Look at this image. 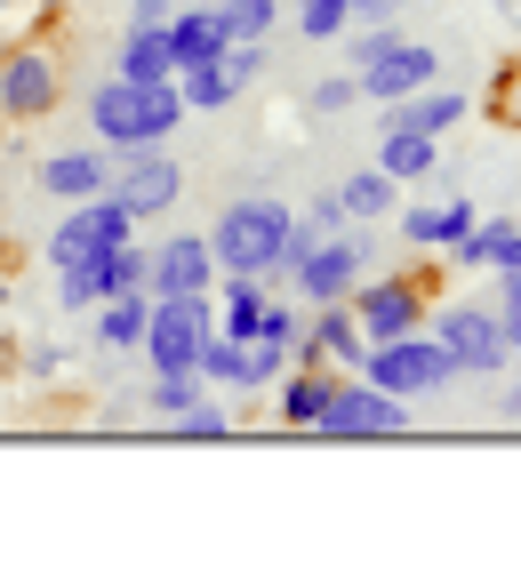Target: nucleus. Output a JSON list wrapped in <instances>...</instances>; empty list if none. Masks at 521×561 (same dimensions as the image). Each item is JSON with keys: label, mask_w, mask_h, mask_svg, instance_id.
Returning <instances> with one entry per match:
<instances>
[{"label": "nucleus", "mask_w": 521, "mask_h": 561, "mask_svg": "<svg viewBox=\"0 0 521 561\" xmlns=\"http://www.w3.org/2000/svg\"><path fill=\"white\" fill-rule=\"evenodd\" d=\"M177 121H185V96H177V81H121V72H113V81L89 89V129L113 145V161L169 145Z\"/></svg>", "instance_id": "obj_1"}, {"label": "nucleus", "mask_w": 521, "mask_h": 561, "mask_svg": "<svg viewBox=\"0 0 521 561\" xmlns=\"http://www.w3.org/2000/svg\"><path fill=\"white\" fill-rule=\"evenodd\" d=\"M290 233H297L290 201L249 193V201H225V209H217V225H208V257H217V273H265V289H281Z\"/></svg>", "instance_id": "obj_2"}, {"label": "nucleus", "mask_w": 521, "mask_h": 561, "mask_svg": "<svg viewBox=\"0 0 521 561\" xmlns=\"http://www.w3.org/2000/svg\"><path fill=\"white\" fill-rule=\"evenodd\" d=\"M353 377H370V386L394 393V401H426L441 386H457V362H450V345H441L433 329H409V337H394V345H370Z\"/></svg>", "instance_id": "obj_3"}, {"label": "nucleus", "mask_w": 521, "mask_h": 561, "mask_svg": "<svg viewBox=\"0 0 521 561\" xmlns=\"http://www.w3.org/2000/svg\"><path fill=\"white\" fill-rule=\"evenodd\" d=\"M426 329H433L441 345H450L457 377H498V369L513 362L498 305H465V297H450V305H433V313H426Z\"/></svg>", "instance_id": "obj_4"}, {"label": "nucleus", "mask_w": 521, "mask_h": 561, "mask_svg": "<svg viewBox=\"0 0 521 561\" xmlns=\"http://www.w3.org/2000/svg\"><path fill=\"white\" fill-rule=\"evenodd\" d=\"M313 433L321 442H394V433H409V401L394 393H377L370 377H337V393H329V410L313 417Z\"/></svg>", "instance_id": "obj_5"}, {"label": "nucleus", "mask_w": 521, "mask_h": 561, "mask_svg": "<svg viewBox=\"0 0 521 561\" xmlns=\"http://www.w3.org/2000/svg\"><path fill=\"white\" fill-rule=\"evenodd\" d=\"M361 273H370V241H361V233H321V241H305L290 257L281 280H290L305 305H337V297L361 289Z\"/></svg>", "instance_id": "obj_6"}, {"label": "nucleus", "mask_w": 521, "mask_h": 561, "mask_svg": "<svg viewBox=\"0 0 521 561\" xmlns=\"http://www.w3.org/2000/svg\"><path fill=\"white\" fill-rule=\"evenodd\" d=\"M346 305H353V321H361V337H370V345H394V337H409V329H426V313H433V297H426V280H417V273L361 280Z\"/></svg>", "instance_id": "obj_7"}, {"label": "nucleus", "mask_w": 521, "mask_h": 561, "mask_svg": "<svg viewBox=\"0 0 521 561\" xmlns=\"http://www.w3.org/2000/svg\"><path fill=\"white\" fill-rule=\"evenodd\" d=\"M208 329H217V313H208V289H201V297H152L137 345H145L152 369H193V353H201Z\"/></svg>", "instance_id": "obj_8"}, {"label": "nucleus", "mask_w": 521, "mask_h": 561, "mask_svg": "<svg viewBox=\"0 0 521 561\" xmlns=\"http://www.w3.org/2000/svg\"><path fill=\"white\" fill-rule=\"evenodd\" d=\"M128 233H137V217H128L113 193L72 201V217L57 225V233H48V265H57V273H72V265H89L97 249H113V241H128Z\"/></svg>", "instance_id": "obj_9"}, {"label": "nucleus", "mask_w": 521, "mask_h": 561, "mask_svg": "<svg viewBox=\"0 0 521 561\" xmlns=\"http://www.w3.org/2000/svg\"><path fill=\"white\" fill-rule=\"evenodd\" d=\"M361 353H370V337H361V321H353V305H346V297L321 305L313 321L290 329V369H313V362H329V369H361Z\"/></svg>", "instance_id": "obj_10"}, {"label": "nucleus", "mask_w": 521, "mask_h": 561, "mask_svg": "<svg viewBox=\"0 0 521 561\" xmlns=\"http://www.w3.org/2000/svg\"><path fill=\"white\" fill-rule=\"evenodd\" d=\"M104 193H113L128 217H161V209H177V193H185V169L152 145V152H128V161L104 176Z\"/></svg>", "instance_id": "obj_11"}, {"label": "nucleus", "mask_w": 521, "mask_h": 561, "mask_svg": "<svg viewBox=\"0 0 521 561\" xmlns=\"http://www.w3.org/2000/svg\"><path fill=\"white\" fill-rule=\"evenodd\" d=\"M0 113L9 121H48L57 113V57H48V48H9V57H0Z\"/></svg>", "instance_id": "obj_12"}, {"label": "nucleus", "mask_w": 521, "mask_h": 561, "mask_svg": "<svg viewBox=\"0 0 521 561\" xmlns=\"http://www.w3.org/2000/svg\"><path fill=\"white\" fill-rule=\"evenodd\" d=\"M201 289H217L208 233H177L161 249H145V297H201Z\"/></svg>", "instance_id": "obj_13"}, {"label": "nucleus", "mask_w": 521, "mask_h": 561, "mask_svg": "<svg viewBox=\"0 0 521 561\" xmlns=\"http://www.w3.org/2000/svg\"><path fill=\"white\" fill-rule=\"evenodd\" d=\"M426 81H441V57H433L426 41H394L385 57L353 65V89H361V105H394V96L426 89Z\"/></svg>", "instance_id": "obj_14"}, {"label": "nucleus", "mask_w": 521, "mask_h": 561, "mask_svg": "<svg viewBox=\"0 0 521 561\" xmlns=\"http://www.w3.org/2000/svg\"><path fill=\"white\" fill-rule=\"evenodd\" d=\"M450 265H474V273L521 265V225H513V217H474V225L450 241Z\"/></svg>", "instance_id": "obj_15"}, {"label": "nucleus", "mask_w": 521, "mask_h": 561, "mask_svg": "<svg viewBox=\"0 0 521 561\" xmlns=\"http://www.w3.org/2000/svg\"><path fill=\"white\" fill-rule=\"evenodd\" d=\"M377 169L394 176V185H426V176H441V137H426V129H377Z\"/></svg>", "instance_id": "obj_16"}, {"label": "nucleus", "mask_w": 521, "mask_h": 561, "mask_svg": "<svg viewBox=\"0 0 521 561\" xmlns=\"http://www.w3.org/2000/svg\"><path fill=\"white\" fill-rule=\"evenodd\" d=\"M169 48H177V72H185V65H208V57H225V24H217V9H201V0H177V16H169Z\"/></svg>", "instance_id": "obj_17"}, {"label": "nucleus", "mask_w": 521, "mask_h": 561, "mask_svg": "<svg viewBox=\"0 0 521 561\" xmlns=\"http://www.w3.org/2000/svg\"><path fill=\"white\" fill-rule=\"evenodd\" d=\"M121 81H177V48H169V24H128L121 41Z\"/></svg>", "instance_id": "obj_18"}, {"label": "nucleus", "mask_w": 521, "mask_h": 561, "mask_svg": "<svg viewBox=\"0 0 521 561\" xmlns=\"http://www.w3.org/2000/svg\"><path fill=\"white\" fill-rule=\"evenodd\" d=\"M465 225H474V209H465L457 193H441V201H426V209H401V241L409 249H450Z\"/></svg>", "instance_id": "obj_19"}, {"label": "nucleus", "mask_w": 521, "mask_h": 561, "mask_svg": "<svg viewBox=\"0 0 521 561\" xmlns=\"http://www.w3.org/2000/svg\"><path fill=\"white\" fill-rule=\"evenodd\" d=\"M337 209H346L353 225H377V217H394V209H401V185L370 161V169H353L346 185H337Z\"/></svg>", "instance_id": "obj_20"}, {"label": "nucleus", "mask_w": 521, "mask_h": 561, "mask_svg": "<svg viewBox=\"0 0 521 561\" xmlns=\"http://www.w3.org/2000/svg\"><path fill=\"white\" fill-rule=\"evenodd\" d=\"M104 176H113V169H104V152H48V161H41V185L57 201H97Z\"/></svg>", "instance_id": "obj_21"}, {"label": "nucleus", "mask_w": 521, "mask_h": 561, "mask_svg": "<svg viewBox=\"0 0 521 561\" xmlns=\"http://www.w3.org/2000/svg\"><path fill=\"white\" fill-rule=\"evenodd\" d=\"M337 377H346V369H329V362H313L305 377H281V425L313 433V417H321L329 393H337Z\"/></svg>", "instance_id": "obj_22"}, {"label": "nucleus", "mask_w": 521, "mask_h": 561, "mask_svg": "<svg viewBox=\"0 0 521 561\" xmlns=\"http://www.w3.org/2000/svg\"><path fill=\"white\" fill-rule=\"evenodd\" d=\"M145 313H152V297H145V289H113V297H97V345H104V353L137 345V337H145Z\"/></svg>", "instance_id": "obj_23"}, {"label": "nucleus", "mask_w": 521, "mask_h": 561, "mask_svg": "<svg viewBox=\"0 0 521 561\" xmlns=\"http://www.w3.org/2000/svg\"><path fill=\"white\" fill-rule=\"evenodd\" d=\"M177 96H185V113H225L241 89H233V72L208 57V65H185V72H177Z\"/></svg>", "instance_id": "obj_24"}, {"label": "nucleus", "mask_w": 521, "mask_h": 561, "mask_svg": "<svg viewBox=\"0 0 521 561\" xmlns=\"http://www.w3.org/2000/svg\"><path fill=\"white\" fill-rule=\"evenodd\" d=\"M217 24H225V41H265L281 24V0H217Z\"/></svg>", "instance_id": "obj_25"}, {"label": "nucleus", "mask_w": 521, "mask_h": 561, "mask_svg": "<svg viewBox=\"0 0 521 561\" xmlns=\"http://www.w3.org/2000/svg\"><path fill=\"white\" fill-rule=\"evenodd\" d=\"M281 377H290V345H281V337H249L241 345V393L281 386Z\"/></svg>", "instance_id": "obj_26"}, {"label": "nucleus", "mask_w": 521, "mask_h": 561, "mask_svg": "<svg viewBox=\"0 0 521 561\" xmlns=\"http://www.w3.org/2000/svg\"><path fill=\"white\" fill-rule=\"evenodd\" d=\"M290 16H297L305 41H337L353 24V0H290Z\"/></svg>", "instance_id": "obj_27"}, {"label": "nucleus", "mask_w": 521, "mask_h": 561, "mask_svg": "<svg viewBox=\"0 0 521 561\" xmlns=\"http://www.w3.org/2000/svg\"><path fill=\"white\" fill-rule=\"evenodd\" d=\"M152 417H177L185 401H201V369H152Z\"/></svg>", "instance_id": "obj_28"}, {"label": "nucleus", "mask_w": 521, "mask_h": 561, "mask_svg": "<svg viewBox=\"0 0 521 561\" xmlns=\"http://www.w3.org/2000/svg\"><path fill=\"white\" fill-rule=\"evenodd\" d=\"M169 425H177V442H225V433H233V417L217 410V401H185Z\"/></svg>", "instance_id": "obj_29"}, {"label": "nucleus", "mask_w": 521, "mask_h": 561, "mask_svg": "<svg viewBox=\"0 0 521 561\" xmlns=\"http://www.w3.org/2000/svg\"><path fill=\"white\" fill-rule=\"evenodd\" d=\"M225 72H233V89H249V81H265V41H225V57H217Z\"/></svg>", "instance_id": "obj_30"}, {"label": "nucleus", "mask_w": 521, "mask_h": 561, "mask_svg": "<svg viewBox=\"0 0 521 561\" xmlns=\"http://www.w3.org/2000/svg\"><path fill=\"white\" fill-rule=\"evenodd\" d=\"M346 225V209H337V193H313L305 209H297V241H321V233H337Z\"/></svg>", "instance_id": "obj_31"}, {"label": "nucleus", "mask_w": 521, "mask_h": 561, "mask_svg": "<svg viewBox=\"0 0 521 561\" xmlns=\"http://www.w3.org/2000/svg\"><path fill=\"white\" fill-rule=\"evenodd\" d=\"M346 105H361L353 72H329V81H313V113H346Z\"/></svg>", "instance_id": "obj_32"}, {"label": "nucleus", "mask_w": 521, "mask_h": 561, "mask_svg": "<svg viewBox=\"0 0 521 561\" xmlns=\"http://www.w3.org/2000/svg\"><path fill=\"white\" fill-rule=\"evenodd\" d=\"M409 0H353V24H394Z\"/></svg>", "instance_id": "obj_33"}, {"label": "nucleus", "mask_w": 521, "mask_h": 561, "mask_svg": "<svg viewBox=\"0 0 521 561\" xmlns=\"http://www.w3.org/2000/svg\"><path fill=\"white\" fill-rule=\"evenodd\" d=\"M177 0H128V24H169Z\"/></svg>", "instance_id": "obj_34"}, {"label": "nucleus", "mask_w": 521, "mask_h": 561, "mask_svg": "<svg viewBox=\"0 0 521 561\" xmlns=\"http://www.w3.org/2000/svg\"><path fill=\"white\" fill-rule=\"evenodd\" d=\"M498 321H506V345L521 353V305H513V313H498Z\"/></svg>", "instance_id": "obj_35"}, {"label": "nucleus", "mask_w": 521, "mask_h": 561, "mask_svg": "<svg viewBox=\"0 0 521 561\" xmlns=\"http://www.w3.org/2000/svg\"><path fill=\"white\" fill-rule=\"evenodd\" d=\"M498 410H506V417H521V377H513V386H506V401H498Z\"/></svg>", "instance_id": "obj_36"}, {"label": "nucleus", "mask_w": 521, "mask_h": 561, "mask_svg": "<svg viewBox=\"0 0 521 561\" xmlns=\"http://www.w3.org/2000/svg\"><path fill=\"white\" fill-rule=\"evenodd\" d=\"M41 9H65V0H41Z\"/></svg>", "instance_id": "obj_37"}, {"label": "nucleus", "mask_w": 521, "mask_h": 561, "mask_svg": "<svg viewBox=\"0 0 521 561\" xmlns=\"http://www.w3.org/2000/svg\"><path fill=\"white\" fill-rule=\"evenodd\" d=\"M0 305H9V280H0Z\"/></svg>", "instance_id": "obj_38"}, {"label": "nucleus", "mask_w": 521, "mask_h": 561, "mask_svg": "<svg viewBox=\"0 0 521 561\" xmlns=\"http://www.w3.org/2000/svg\"><path fill=\"white\" fill-rule=\"evenodd\" d=\"M513 129H521V105H513Z\"/></svg>", "instance_id": "obj_39"}, {"label": "nucleus", "mask_w": 521, "mask_h": 561, "mask_svg": "<svg viewBox=\"0 0 521 561\" xmlns=\"http://www.w3.org/2000/svg\"><path fill=\"white\" fill-rule=\"evenodd\" d=\"M201 9H217V0H201Z\"/></svg>", "instance_id": "obj_40"}, {"label": "nucleus", "mask_w": 521, "mask_h": 561, "mask_svg": "<svg viewBox=\"0 0 521 561\" xmlns=\"http://www.w3.org/2000/svg\"><path fill=\"white\" fill-rule=\"evenodd\" d=\"M0 9H9V0H0Z\"/></svg>", "instance_id": "obj_41"}]
</instances>
